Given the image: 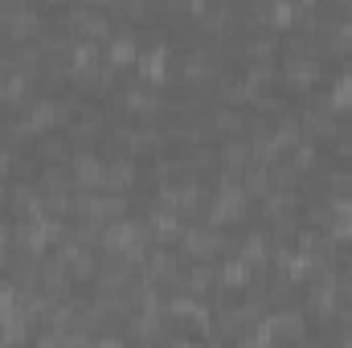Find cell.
I'll use <instances>...</instances> for the list:
<instances>
[{
    "instance_id": "obj_1",
    "label": "cell",
    "mask_w": 352,
    "mask_h": 348,
    "mask_svg": "<svg viewBox=\"0 0 352 348\" xmlns=\"http://www.w3.org/2000/svg\"><path fill=\"white\" fill-rule=\"evenodd\" d=\"M66 21V33H74V41H107L115 29H111V12L102 4H74L62 12Z\"/></svg>"
},
{
    "instance_id": "obj_2",
    "label": "cell",
    "mask_w": 352,
    "mask_h": 348,
    "mask_svg": "<svg viewBox=\"0 0 352 348\" xmlns=\"http://www.w3.org/2000/svg\"><path fill=\"white\" fill-rule=\"evenodd\" d=\"M135 58H140V37H135L131 25H119V29L102 41V62H107L111 70H123V66H135Z\"/></svg>"
},
{
    "instance_id": "obj_3",
    "label": "cell",
    "mask_w": 352,
    "mask_h": 348,
    "mask_svg": "<svg viewBox=\"0 0 352 348\" xmlns=\"http://www.w3.org/2000/svg\"><path fill=\"white\" fill-rule=\"evenodd\" d=\"M168 62H173V54H168V41H152L148 50H140V58H135V70H140V78H144V87H160V83H168Z\"/></svg>"
},
{
    "instance_id": "obj_4",
    "label": "cell",
    "mask_w": 352,
    "mask_h": 348,
    "mask_svg": "<svg viewBox=\"0 0 352 348\" xmlns=\"http://www.w3.org/2000/svg\"><path fill=\"white\" fill-rule=\"evenodd\" d=\"M266 320H270L274 340H291V345H299V340L307 336V312H303V307L278 303L274 312H266Z\"/></svg>"
},
{
    "instance_id": "obj_5",
    "label": "cell",
    "mask_w": 352,
    "mask_h": 348,
    "mask_svg": "<svg viewBox=\"0 0 352 348\" xmlns=\"http://www.w3.org/2000/svg\"><path fill=\"white\" fill-rule=\"evenodd\" d=\"M25 119H29V127L37 131V140L50 135L54 123H62V98H54V94H33L29 107H25Z\"/></svg>"
},
{
    "instance_id": "obj_6",
    "label": "cell",
    "mask_w": 352,
    "mask_h": 348,
    "mask_svg": "<svg viewBox=\"0 0 352 348\" xmlns=\"http://www.w3.org/2000/svg\"><path fill=\"white\" fill-rule=\"evenodd\" d=\"M299 127H303V140H336L340 135V119L324 107V102H316V107H307V111H299Z\"/></svg>"
},
{
    "instance_id": "obj_7",
    "label": "cell",
    "mask_w": 352,
    "mask_h": 348,
    "mask_svg": "<svg viewBox=\"0 0 352 348\" xmlns=\"http://www.w3.org/2000/svg\"><path fill=\"white\" fill-rule=\"evenodd\" d=\"M58 259L66 262V274L70 279H98V259H94V250L90 246H82V242H62V250H58Z\"/></svg>"
},
{
    "instance_id": "obj_8",
    "label": "cell",
    "mask_w": 352,
    "mask_h": 348,
    "mask_svg": "<svg viewBox=\"0 0 352 348\" xmlns=\"http://www.w3.org/2000/svg\"><path fill=\"white\" fill-rule=\"evenodd\" d=\"M135 156H127V152H119V156H111L107 160V176H102V193H119V197H127V188L135 184Z\"/></svg>"
},
{
    "instance_id": "obj_9",
    "label": "cell",
    "mask_w": 352,
    "mask_h": 348,
    "mask_svg": "<svg viewBox=\"0 0 352 348\" xmlns=\"http://www.w3.org/2000/svg\"><path fill=\"white\" fill-rule=\"evenodd\" d=\"M119 98H123V111H127V115H140L144 123H148L152 115H160V111H164V98H160V94H156L152 87H144V83L127 87L123 94H119Z\"/></svg>"
},
{
    "instance_id": "obj_10",
    "label": "cell",
    "mask_w": 352,
    "mask_h": 348,
    "mask_svg": "<svg viewBox=\"0 0 352 348\" xmlns=\"http://www.w3.org/2000/svg\"><path fill=\"white\" fill-rule=\"evenodd\" d=\"M37 160H41L45 168H70V160H74L70 135H58V131L41 135V140H37Z\"/></svg>"
},
{
    "instance_id": "obj_11",
    "label": "cell",
    "mask_w": 352,
    "mask_h": 348,
    "mask_svg": "<svg viewBox=\"0 0 352 348\" xmlns=\"http://www.w3.org/2000/svg\"><path fill=\"white\" fill-rule=\"evenodd\" d=\"M70 176H74V188H102L107 160H98L94 152H74V160H70Z\"/></svg>"
},
{
    "instance_id": "obj_12",
    "label": "cell",
    "mask_w": 352,
    "mask_h": 348,
    "mask_svg": "<svg viewBox=\"0 0 352 348\" xmlns=\"http://www.w3.org/2000/svg\"><path fill=\"white\" fill-rule=\"evenodd\" d=\"M148 230H152V238H156L160 246H173V242H180V238H184V230H188V221L156 205V209L148 213Z\"/></svg>"
},
{
    "instance_id": "obj_13",
    "label": "cell",
    "mask_w": 352,
    "mask_h": 348,
    "mask_svg": "<svg viewBox=\"0 0 352 348\" xmlns=\"http://www.w3.org/2000/svg\"><path fill=\"white\" fill-rule=\"evenodd\" d=\"M274 50H278V33L274 29H254L250 37H242V58L246 66H258V62H274Z\"/></svg>"
},
{
    "instance_id": "obj_14",
    "label": "cell",
    "mask_w": 352,
    "mask_h": 348,
    "mask_svg": "<svg viewBox=\"0 0 352 348\" xmlns=\"http://www.w3.org/2000/svg\"><path fill=\"white\" fill-rule=\"evenodd\" d=\"M213 283H217V266H213V262H192L188 270H180V287H176V291L201 299V295H209Z\"/></svg>"
},
{
    "instance_id": "obj_15",
    "label": "cell",
    "mask_w": 352,
    "mask_h": 348,
    "mask_svg": "<svg viewBox=\"0 0 352 348\" xmlns=\"http://www.w3.org/2000/svg\"><path fill=\"white\" fill-rule=\"evenodd\" d=\"M217 160H221V168L226 173H246L250 164H254V148H250V140L246 135H238V140H226L221 148H217Z\"/></svg>"
},
{
    "instance_id": "obj_16",
    "label": "cell",
    "mask_w": 352,
    "mask_h": 348,
    "mask_svg": "<svg viewBox=\"0 0 352 348\" xmlns=\"http://www.w3.org/2000/svg\"><path fill=\"white\" fill-rule=\"evenodd\" d=\"M320 74H324V62H320V58H287V62H283V78L295 90L316 87Z\"/></svg>"
},
{
    "instance_id": "obj_17",
    "label": "cell",
    "mask_w": 352,
    "mask_h": 348,
    "mask_svg": "<svg viewBox=\"0 0 352 348\" xmlns=\"http://www.w3.org/2000/svg\"><path fill=\"white\" fill-rule=\"evenodd\" d=\"M217 283H221L226 291H238V287L246 291V287L254 283V266L246 259H238V254H230V259L217 266Z\"/></svg>"
},
{
    "instance_id": "obj_18",
    "label": "cell",
    "mask_w": 352,
    "mask_h": 348,
    "mask_svg": "<svg viewBox=\"0 0 352 348\" xmlns=\"http://www.w3.org/2000/svg\"><path fill=\"white\" fill-rule=\"evenodd\" d=\"M209 127H213V135H226V140L246 135V119H242V111H238V107H226V102L209 111Z\"/></svg>"
},
{
    "instance_id": "obj_19",
    "label": "cell",
    "mask_w": 352,
    "mask_h": 348,
    "mask_svg": "<svg viewBox=\"0 0 352 348\" xmlns=\"http://www.w3.org/2000/svg\"><path fill=\"white\" fill-rule=\"evenodd\" d=\"M324 107H328L332 115H344V111H352V74H340V78L332 83V94L324 98Z\"/></svg>"
},
{
    "instance_id": "obj_20",
    "label": "cell",
    "mask_w": 352,
    "mask_h": 348,
    "mask_svg": "<svg viewBox=\"0 0 352 348\" xmlns=\"http://www.w3.org/2000/svg\"><path fill=\"white\" fill-rule=\"evenodd\" d=\"M316 164H320V148H316L311 140H299V144L291 148V168L299 176H307V173H316Z\"/></svg>"
},
{
    "instance_id": "obj_21",
    "label": "cell",
    "mask_w": 352,
    "mask_h": 348,
    "mask_svg": "<svg viewBox=\"0 0 352 348\" xmlns=\"http://www.w3.org/2000/svg\"><path fill=\"white\" fill-rule=\"evenodd\" d=\"M274 184H270V168H263V164H250L246 173H242V193L246 197H266Z\"/></svg>"
},
{
    "instance_id": "obj_22",
    "label": "cell",
    "mask_w": 352,
    "mask_h": 348,
    "mask_svg": "<svg viewBox=\"0 0 352 348\" xmlns=\"http://www.w3.org/2000/svg\"><path fill=\"white\" fill-rule=\"evenodd\" d=\"M307 230H328L332 226V201L324 197V201H316L311 209H307V221H303Z\"/></svg>"
},
{
    "instance_id": "obj_23",
    "label": "cell",
    "mask_w": 352,
    "mask_h": 348,
    "mask_svg": "<svg viewBox=\"0 0 352 348\" xmlns=\"http://www.w3.org/2000/svg\"><path fill=\"white\" fill-rule=\"evenodd\" d=\"M254 111H258V115H287V98H283V94H274V90H263V94H258V98H254Z\"/></svg>"
},
{
    "instance_id": "obj_24",
    "label": "cell",
    "mask_w": 352,
    "mask_h": 348,
    "mask_svg": "<svg viewBox=\"0 0 352 348\" xmlns=\"http://www.w3.org/2000/svg\"><path fill=\"white\" fill-rule=\"evenodd\" d=\"M12 164H16V156H12L8 148H0V176H8V173H12Z\"/></svg>"
},
{
    "instance_id": "obj_25",
    "label": "cell",
    "mask_w": 352,
    "mask_h": 348,
    "mask_svg": "<svg viewBox=\"0 0 352 348\" xmlns=\"http://www.w3.org/2000/svg\"><path fill=\"white\" fill-rule=\"evenodd\" d=\"M90 348H123L119 336H102V340H90Z\"/></svg>"
},
{
    "instance_id": "obj_26",
    "label": "cell",
    "mask_w": 352,
    "mask_h": 348,
    "mask_svg": "<svg viewBox=\"0 0 352 348\" xmlns=\"http://www.w3.org/2000/svg\"><path fill=\"white\" fill-rule=\"evenodd\" d=\"M4 201H8V184L0 180V205H4Z\"/></svg>"
},
{
    "instance_id": "obj_27",
    "label": "cell",
    "mask_w": 352,
    "mask_h": 348,
    "mask_svg": "<svg viewBox=\"0 0 352 348\" xmlns=\"http://www.w3.org/2000/svg\"><path fill=\"white\" fill-rule=\"evenodd\" d=\"M173 348H205V345H188V340H176Z\"/></svg>"
},
{
    "instance_id": "obj_28",
    "label": "cell",
    "mask_w": 352,
    "mask_h": 348,
    "mask_svg": "<svg viewBox=\"0 0 352 348\" xmlns=\"http://www.w3.org/2000/svg\"><path fill=\"white\" fill-rule=\"evenodd\" d=\"M344 274H349V279H352V254H349V266H344Z\"/></svg>"
}]
</instances>
